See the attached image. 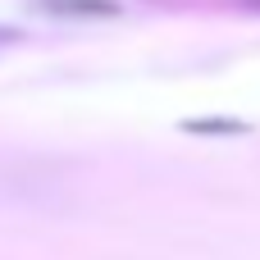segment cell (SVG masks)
<instances>
[{
    "label": "cell",
    "mask_w": 260,
    "mask_h": 260,
    "mask_svg": "<svg viewBox=\"0 0 260 260\" xmlns=\"http://www.w3.org/2000/svg\"><path fill=\"white\" fill-rule=\"evenodd\" d=\"M41 9L64 18H105V14H119V0H41Z\"/></svg>",
    "instance_id": "1"
},
{
    "label": "cell",
    "mask_w": 260,
    "mask_h": 260,
    "mask_svg": "<svg viewBox=\"0 0 260 260\" xmlns=\"http://www.w3.org/2000/svg\"><path fill=\"white\" fill-rule=\"evenodd\" d=\"M187 128L192 133H242V123H229V119H192Z\"/></svg>",
    "instance_id": "2"
}]
</instances>
